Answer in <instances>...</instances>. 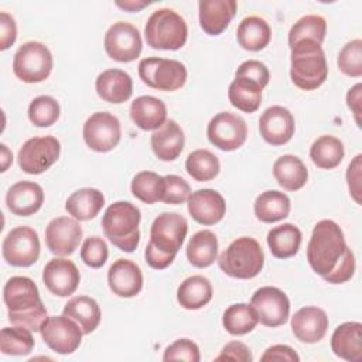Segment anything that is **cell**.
Returning a JSON list of instances; mask_svg holds the SVG:
<instances>
[{
    "mask_svg": "<svg viewBox=\"0 0 362 362\" xmlns=\"http://www.w3.org/2000/svg\"><path fill=\"white\" fill-rule=\"evenodd\" d=\"M310 267L331 284L348 281L355 272V257L339 225L331 219L315 223L307 245Z\"/></svg>",
    "mask_w": 362,
    "mask_h": 362,
    "instance_id": "1",
    "label": "cell"
},
{
    "mask_svg": "<svg viewBox=\"0 0 362 362\" xmlns=\"http://www.w3.org/2000/svg\"><path fill=\"white\" fill-rule=\"evenodd\" d=\"M3 300L11 325L40 332L48 315L38 287L30 277L14 276L8 279L3 288Z\"/></svg>",
    "mask_w": 362,
    "mask_h": 362,
    "instance_id": "2",
    "label": "cell"
},
{
    "mask_svg": "<svg viewBox=\"0 0 362 362\" xmlns=\"http://www.w3.org/2000/svg\"><path fill=\"white\" fill-rule=\"evenodd\" d=\"M188 232L187 219L177 212H163L150 228V240L144 250L146 262L156 270L168 267L181 249Z\"/></svg>",
    "mask_w": 362,
    "mask_h": 362,
    "instance_id": "3",
    "label": "cell"
},
{
    "mask_svg": "<svg viewBox=\"0 0 362 362\" xmlns=\"http://www.w3.org/2000/svg\"><path fill=\"white\" fill-rule=\"evenodd\" d=\"M291 49L290 78L293 83L303 90H314L320 88L328 76V65L324 49L311 40H303Z\"/></svg>",
    "mask_w": 362,
    "mask_h": 362,
    "instance_id": "4",
    "label": "cell"
},
{
    "mask_svg": "<svg viewBox=\"0 0 362 362\" xmlns=\"http://www.w3.org/2000/svg\"><path fill=\"white\" fill-rule=\"evenodd\" d=\"M140 209L129 201H117L109 205L102 216L105 236L122 252L132 253L140 242Z\"/></svg>",
    "mask_w": 362,
    "mask_h": 362,
    "instance_id": "5",
    "label": "cell"
},
{
    "mask_svg": "<svg viewBox=\"0 0 362 362\" xmlns=\"http://www.w3.org/2000/svg\"><path fill=\"white\" fill-rule=\"evenodd\" d=\"M219 269L233 279H253L264 264V253L260 243L249 236L235 239L219 256Z\"/></svg>",
    "mask_w": 362,
    "mask_h": 362,
    "instance_id": "6",
    "label": "cell"
},
{
    "mask_svg": "<svg viewBox=\"0 0 362 362\" xmlns=\"http://www.w3.org/2000/svg\"><path fill=\"white\" fill-rule=\"evenodd\" d=\"M147 45L154 49L175 51L185 45L188 27L185 20L171 8L156 10L144 27Z\"/></svg>",
    "mask_w": 362,
    "mask_h": 362,
    "instance_id": "7",
    "label": "cell"
},
{
    "mask_svg": "<svg viewBox=\"0 0 362 362\" xmlns=\"http://www.w3.org/2000/svg\"><path fill=\"white\" fill-rule=\"evenodd\" d=\"M52 54L47 45L38 41L24 42L13 58L14 75L25 83L45 81L52 71Z\"/></svg>",
    "mask_w": 362,
    "mask_h": 362,
    "instance_id": "8",
    "label": "cell"
},
{
    "mask_svg": "<svg viewBox=\"0 0 362 362\" xmlns=\"http://www.w3.org/2000/svg\"><path fill=\"white\" fill-rule=\"evenodd\" d=\"M139 76L153 89L173 92L187 82V68L177 59L148 57L139 62Z\"/></svg>",
    "mask_w": 362,
    "mask_h": 362,
    "instance_id": "9",
    "label": "cell"
},
{
    "mask_svg": "<svg viewBox=\"0 0 362 362\" xmlns=\"http://www.w3.org/2000/svg\"><path fill=\"white\" fill-rule=\"evenodd\" d=\"M61 154V143L54 136L31 137L23 143L17 154L18 167L27 174H41L47 171Z\"/></svg>",
    "mask_w": 362,
    "mask_h": 362,
    "instance_id": "10",
    "label": "cell"
},
{
    "mask_svg": "<svg viewBox=\"0 0 362 362\" xmlns=\"http://www.w3.org/2000/svg\"><path fill=\"white\" fill-rule=\"evenodd\" d=\"M40 238L30 226H17L11 229L1 245L3 259L16 267H28L40 257Z\"/></svg>",
    "mask_w": 362,
    "mask_h": 362,
    "instance_id": "11",
    "label": "cell"
},
{
    "mask_svg": "<svg viewBox=\"0 0 362 362\" xmlns=\"http://www.w3.org/2000/svg\"><path fill=\"white\" fill-rule=\"evenodd\" d=\"M86 146L98 153H107L113 150L122 137V127L119 119L109 112L92 113L82 129Z\"/></svg>",
    "mask_w": 362,
    "mask_h": 362,
    "instance_id": "12",
    "label": "cell"
},
{
    "mask_svg": "<svg viewBox=\"0 0 362 362\" xmlns=\"http://www.w3.org/2000/svg\"><path fill=\"white\" fill-rule=\"evenodd\" d=\"M206 136L219 150L233 151L246 141L247 126L240 116L230 112H219L209 120Z\"/></svg>",
    "mask_w": 362,
    "mask_h": 362,
    "instance_id": "13",
    "label": "cell"
},
{
    "mask_svg": "<svg viewBox=\"0 0 362 362\" xmlns=\"http://www.w3.org/2000/svg\"><path fill=\"white\" fill-rule=\"evenodd\" d=\"M40 334L44 342L57 354L68 355L75 352L82 342L81 327L66 315H52L45 320Z\"/></svg>",
    "mask_w": 362,
    "mask_h": 362,
    "instance_id": "14",
    "label": "cell"
},
{
    "mask_svg": "<svg viewBox=\"0 0 362 362\" xmlns=\"http://www.w3.org/2000/svg\"><path fill=\"white\" fill-rule=\"evenodd\" d=\"M105 51L117 62H132L139 58L143 47L140 31L130 23L116 21L105 34Z\"/></svg>",
    "mask_w": 362,
    "mask_h": 362,
    "instance_id": "15",
    "label": "cell"
},
{
    "mask_svg": "<svg viewBox=\"0 0 362 362\" xmlns=\"http://www.w3.org/2000/svg\"><path fill=\"white\" fill-rule=\"evenodd\" d=\"M250 304L257 313L259 322L266 327H280L287 322L290 300L287 294L273 286H264L255 291Z\"/></svg>",
    "mask_w": 362,
    "mask_h": 362,
    "instance_id": "16",
    "label": "cell"
},
{
    "mask_svg": "<svg viewBox=\"0 0 362 362\" xmlns=\"http://www.w3.org/2000/svg\"><path fill=\"white\" fill-rule=\"evenodd\" d=\"M82 228L75 218L58 216L49 221L45 228V243L55 256H69L79 246Z\"/></svg>",
    "mask_w": 362,
    "mask_h": 362,
    "instance_id": "17",
    "label": "cell"
},
{
    "mask_svg": "<svg viewBox=\"0 0 362 362\" xmlns=\"http://www.w3.org/2000/svg\"><path fill=\"white\" fill-rule=\"evenodd\" d=\"M42 281L54 296L68 297L76 291L81 274L72 260L54 257L42 270Z\"/></svg>",
    "mask_w": 362,
    "mask_h": 362,
    "instance_id": "18",
    "label": "cell"
},
{
    "mask_svg": "<svg viewBox=\"0 0 362 362\" xmlns=\"http://www.w3.org/2000/svg\"><path fill=\"white\" fill-rule=\"evenodd\" d=\"M294 117L288 109L283 106L267 107L259 119V132L263 140L272 146H283L288 143L294 134Z\"/></svg>",
    "mask_w": 362,
    "mask_h": 362,
    "instance_id": "19",
    "label": "cell"
},
{
    "mask_svg": "<svg viewBox=\"0 0 362 362\" xmlns=\"http://www.w3.org/2000/svg\"><path fill=\"white\" fill-rule=\"evenodd\" d=\"M329 321L325 311L320 307L308 305L294 313L291 317V331L300 342H320L328 329Z\"/></svg>",
    "mask_w": 362,
    "mask_h": 362,
    "instance_id": "20",
    "label": "cell"
},
{
    "mask_svg": "<svg viewBox=\"0 0 362 362\" xmlns=\"http://www.w3.org/2000/svg\"><path fill=\"white\" fill-rule=\"evenodd\" d=\"M187 205L192 219L206 226L218 223L226 212V204L223 197L218 191L211 188L191 192Z\"/></svg>",
    "mask_w": 362,
    "mask_h": 362,
    "instance_id": "21",
    "label": "cell"
},
{
    "mask_svg": "<svg viewBox=\"0 0 362 362\" xmlns=\"http://www.w3.org/2000/svg\"><path fill=\"white\" fill-rule=\"evenodd\" d=\"M107 283L113 294L119 297H134L143 287L140 267L129 259H117L107 272Z\"/></svg>",
    "mask_w": 362,
    "mask_h": 362,
    "instance_id": "22",
    "label": "cell"
},
{
    "mask_svg": "<svg viewBox=\"0 0 362 362\" xmlns=\"http://www.w3.org/2000/svg\"><path fill=\"white\" fill-rule=\"evenodd\" d=\"M235 0H201L198 3L199 25L208 35L222 34L236 14Z\"/></svg>",
    "mask_w": 362,
    "mask_h": 362,
    "instance_id": "23",
    "label": "cell"
},
{
    "mask_svg": "<svg viewBox=\"0 0 362 362\" xmlns=\"http://www.w3.org/2000/svg\"><path fill=\"white\" fill-rule=\"evenodd\" d=\"M6 204L11 214L17 216H30L42 206L44 191L37 182L18 181L8 188Z\"/></svg>",
    "mask_w": 362,
    "mask_h": 362,
    "instance_id": "24",
    "label": "cell"
},
{
    "mask_svg": "<svg viewBox=\"0 0 362 362\" xmlns=\"http://www.w3.org/2000/svg\"><path fill=\"white\" fill-rule=\"evenodd\" d=\"M98 96L109 103H123L133 93L132 76L117 68H110L100 72L95 82Z\"/></svg>",
    "mask_w": 362,
    "mask_h": 362,
    "instance_id": "25",
    "label": "cell"
},
{
    "mask_svg": "<svg viewBox=\"0 0 362 362\" xmlns=\"http://www.w3.org/2000/svg\"><path fill=\"white\" fill-rule=\"evenodd\" d=\"M185 136L175 120H165V123L154 130L150 137L151 150L161 161H174L182 153Z\"/></svg>",
    "mask_w": 362,
    "mask_h": 362,
    "instance_id": "26",
    "label": "cell"
},
{
    "mask_svg": "<svg viewBox=\"0 0 362 362\" xmlns=\"http://www.w3.org/2000/svg\"><path fill=\"white\" fill-rule=\"evenodd\" d=\"M130 117L141 130H157L167 120V107L161 99L143 95L132 102Z\"/></svg>",
    "mask_w": 362,
    "mask_h": 362,
    "instance_id": "27",
    "label": "cell"
},
{
    "mask_svg": "<svg viewBox=\"0 0 362 362\" xmlns=\"http://www.w3.org/2000/svg\"><path fill=\"white\" fill-rule=\"evenodd\" d=\"M332 352L345 361H359L362 358V324L348 321L335 328L331 337Z\"/></svg>",
    "mask_w": 362,
    "mask_h": 362,
    "instance_id": "28",
    "label": "cell"
},
{
    "mask_svg": "<svg viewBox=\"0 0 362 362\" xmlns=\"http://www.w3.org/2000/svg\"><path fill=\"white\" fill-rule=\"evenodd\" d=\"M273 175L277 184L286 191H298L308 180L305 164L301 161V158L293 154L280 156L274 161Z\"/></svg>",
    "mask_w": 362,
    "mask_h": 362,
    "instance_id": "29",
    "label": "cell"
},
{
    "mask_svg": "<svg viewBox=\"0 0 362 362\" xmlns=\"http://www.w3.org/2000/svg\"><path fill=\"white\" fill-rule=\"evenodd\" d=\"M62 314L72 318L82 329L85 335L93 332L102 318L99 304L95 298L88 296H76L68 300Z\"/></svg>",
    "mask_w": 362,
    "mask_h": 362,
    "instance_id": "30",
    "label": "cell"
},
{
    "mask_svg": "<svg viewBox=\"0 0 362 362\" xmlns=\"http://www.w3.org/2000/svg\"><path fill=\"white\" fill-rule=\"evenodd\" d=\"M105 205L103 194L96 188H81L72 192L66 202V212L76 221L93 219Z\"/></svg>",
    "mask_w": 362,
    "mask_h": 362,
    "instance_id": "31",
    "label": "cell"
},
{
    "mask_svg": "<svg viewBox=\"0 0 362 362\" xmlns=\"http://www.w3.org/2000/svg\"><path fill=\"white\" fill-rule=\"evenodd\" d=\"M239 45L247 51H260L266 48L272 38V30L267 21L257 16L245 17L236 30Z\"/></svg>",
    "mask_w": 362,
    "mask_h": 362,
    "instance_id": "32",
    "label": "cell"
},
{
    "mask_svg": "<svg viewBox=\"0 0 362 362\" xmlns=\"http://www.w3.org/2000/svg\"><path fill=\"white\" fill-rule=\"evenodd\" d=\"M188 262L198 269L211 266L218 257V238L212 230L202 229L192 235L187 249Z\"/></svg>",
    "mask_w": 362,
    "mask_h": 362,
    "instance_id": "33",
    "label": "cell"
},
{
    "mask_svg": "<svg viewBox=\"0 0 362 362\" xmlns=\"http://www.w3.org/2000/svg\"><path fill=\"white\" fill-rule=\"evenodd\" d=\"M177 300L185 310H199L212 300L211 281L201 276L187 277L177 290Z\"/></svg>",
    "mask_w": 362,
    "mask_h": 362,
    "instance_id": "34",
    "label": "cell"
},
{
    "mask_svg": "<svg viewBox=\"0 0 362 362\" xmlns=\"http://www.w3.org/2000/svg\"><path fill=\"white\" fill-rule=\"evenodd\" d=\"M263 88L247 78L235 76L228 89V98L233 107L245 113H253L260 107Z\"/></svg>",
    "mask_w": 362,
    "mask_h": 362,
    "instance_id": "35",
    "label": "cell"
},
{
    "mask_svg": "<svg viewBox=\"0 0 362 362\" xmlns=\"http://www.w3.org/2000/svg\"><path fill=\"white\" fill-rule=\"evenodd\" d=\"M290 206V198L284 192L276 189L262 192L253 204L256 218L264 223H273L287 218Z\"/></svg>",
    "mask_w": 362,
    "mask_h": 362,
    "instance_id": "36",
    "label": "cell"
},
{
    "mask_svg": "<svg viewBox=\"0 0 362 362\" xmlns=\"http://www.w3.org/2000/svg\"><path fill=\"white\" fill-rule=\"evenodd\" d=\"M301 238V230L294 223H283L269 230L267 245L274 257L288 259L297 255Z\"/></svg>",
    "mask_w": 362,
    "mask_h": 362,
    "instance_id": "37",
    "label": "cell"
},
{
    "mask_svg": "<svg viewBox=\"0 0 362 362\" xmlns=\"http://www.w3.org/2000/svg\"><path fill=\"white\" fill-rule=\"evenodd\" d=\"M345 156L342 141L331 134L320 136L310 147V157L313 163L322 170H332L338 167Z\"/></svg>",
    "mask_w": 362,
    "mask_h": 362,
    "instance_id": "38",
    "label": "cell"
},
{
    "mask_svg": "<svg viewBox=\"0 0 362 362\" xmlns=\"http://www.w3.org/2000/svg\"><path fill=\"white\" fill-rule=\"evenodd\" d=\"M222 324L230 335H245L256 328L259 317L252 304L238 303L223 311Z\"/></svg>",
    "mask_w": 362,
    "mask_h": 362,
    "instance_id": "39",
    "label": "cell"
},
{
    "mask_svg": "<svg viewBox=\"0 0 362 362\" xmlns=\"http://www.w3.org/2000/svg\"><path fill=\"white\" fill-rule=\"evenodd\" d=\"M185 170L195 181L205 182L214 180L219 174L221 164L212 151L198 148L188 154L185 160Z\"/></svg>",
    "mask_w": 362,
    "mask_h": 362,
    "instance_id": "40",
    "label": "cell"
},
{
    "mask_svg": "<svg viewBox=\"0 0 362 362\" xmlns=\"http://www.w3.org/2000/svg\"><path fill=\"white\" fill-rule=\"evenodd\" d=\"M327 33V21L318 14H307L298 18L288 31V47L303 41L311 40L317 44H322Z\"/></svg>",
    "mask_w": 362,
    "mask_h": 362,
    "instance_id": "41",
    "label": "cell"
},
{
    "mask_svg": "<svg viewBox=\"0 0 362 362\" xmlns=\"http://www.w3.org/2000/svg\"><path fill=\"white\" fill-rule=\"evenodd\" d=\"M132 194L144 204H154L163 199L164 177L153 171L137 173L130 184Z\"/></svg>",
    "mask_w": 362,
    "mask_h": 362,
    "instance_id": "42",
    "label": "cell"
},
{
    "mask_svg": "<svg viewBox=\"0 0 362 362\" xmlns=\"http://www.w3.org/2000/svg\"><path fill=\"white\" fill-rule=\"evenodd\" d=\"M34 348L33 332L27 328L13 325L0 331V351L4 355L23 356L28 355Z\"/></svg>",
    "mask_w": 362,
    "mask_h": 362,
    "instance_id": "43",
    "label": "cell"
},
{
    "mask_svg": "<svg viewBox=\"0 0 362 362\" xmlns=\"http://www.w3.org/2000/svg\"><path fill=\"white\" fill-rule=\"evenodd\" d=\"M59 103L48 95L34 98L28 106V119L37 127L52 126L59 119Z\"/></svg>",
    "mask_w": 362,
    "mask_h": 362,
    "instance_id": "44",
    "label": "cell"
},
{
    "mask_svg": "<svg viewBox=\"0 0 362 362\" xmlns=\"http://www.w3.org/2000/svg\"><path fill=\"white\" fill-rule=\"evenodd\" d=\"M337 62L339 71L346 76H362V40L356 38L346 42L339 51Z\"/></svg>",
    "mask_w": 362,
    "mask_h": 362,
    "instance_id": "45",
    "label": "cell"
},
{
    "mask_svg": "<svg viewBox=\"0 0 362 362\" xmlns=\"http://www.w3.org/2000/svg\"><path fill=\"white\" fill-rule=\"evenodd\" d=\"M107 256V245L100 236H89L83 240L81 246V259L86 266L99 269L106 263Z\"/></svg>",
    "mask_w": 362,
    "mask_h": 362,
    "instance_id": "46",
    "label": "cell"
},
{
    "mask_svg": "<svg viewBox=\"0 0 362 362\" xmlns=\"http://www.w3.org/2000/svg\"><path fill=\"white\" fill-rule=\"evenodd\" d=\"M191 195L189 184L180 175L168 174L164 175V192H163V202L178 205L188 201Z\"/></svg>",
    "mask_w": 362,
    "mask_h": 362,
    "instance_id": "47",
    "label": "cell"
},
{
    "mask_svg": "<svg viewBox=\"0 0 362 362\" xmlns=\"http://www.w3.org/2000/svg\"><path fill=\"white\" fill-rule=\"evenodd\" d=\"M201 354L195 342L188 338H180L164 351L163 361H187V362H199Z\"/></svg>",
    "mask_w": 362,
    "mask_h": 362,
    "instance_id": "48",
    "label": "cell"
},
{
    "mask_svg": "<svg viewBox=\"0 0 362 362\" xmlns=\"http://www.w3.org/2000/svg\"><path fill=\"white\" fill-rule=\"evenodd\" d=\"M235 76H243V78H247V79H252L255 82H257L262 88H264L267 83H269V79H270V74H269V69L267 66L257 61V59H247L245 62H242L236 72H235Z\"/></svg>",
    "mask_w": 362,
    "mask_h": 362,
    "instance_id": "49",
    "label": "cell"
},
{
    "mask_svg": "<svg viewBox=\"0 0 362 362\" xmlns=\"http://www.w3.org/2000/svg\"><path fill=\"white\" fill-rule=\"evenodd\" d=\"M215 361H236V362H252L253 356L247 345L240 341L228 342Z\"/></svg>",
    "mask_w": 362,
    "mask_h": 362,
    "instance_id": "50",
    "label": "cell"
},
{
    "mask_svg": "<svg viewBox=\"0 0 362 362\" xmlns=\"http://www.w3.org/2000/svg\"><path fill=\"white\" fill-rule=\"evenodd\" d=\"M362 154L355 156V158L351 161L346 170V182H348V189L351 197L356 204L361 205V164Z\"/></svg>",
    "mask_w": 362,
    "mask_h": 362,
    "instance_id": "51",
    "label": "cell"
},
{
    "mask_svg": "<svg viewBox=\"0 0 362 362\" xmlns=\"http://www.w3.org/2000/svg\"><path fill=\"white\" fill-rule=\"evenodd\" d=\"M17 38V25L14 18L6 13H0V49L6 51L10 48Z\"/></svg>",
    "mask_w": 362,
    "mask_h": 362,
    "instance_id": "52",
    "label": "cell"
},
{
    "mask_svg": "<svg viewBox=\"0 0 362 362\" xmlns=\"http://www.w3.org/2000/svg\"><path fill=\"white\" fill-rule=\"evenodd\" d=\"M260 361L267 362V361H287V362H298L300 356L297 352L288 346V345H272L269 346L264 354L262 355Z\"/></svg>",
    "mask_w": 362,
    "mask_h": 362,
    "instance_id": "53",
    "label": "cell"
},
{
    "mask_svg": "<svg viewBox=\"0 0 362 362\" xmlns=\"http://www.w3.org/2000/svg\"><path fill=\"white\" fill-rule=\"evenodd\" d=\"M362 85H354L346 93V105L354 113L356 124L361 127V113H362Z\"/></svg>",
    "mask_w": 362,
    "mask_h": 362,
    "instance_id": "54",
    "label": "cell"
},
{
    "mask_svg": "<svg viewBox=\"0 0 362 362\" xmlns=\"http://www.w3.org/2000/svg\"><path fill=\"white\" fill-rule=\"evenodd\" d=\"M116 6L126 10V11H140L143 10L144 7L148 6V1H134V0H127V1H116Z\"/></svg>",
    "mask_w": 362,
    "mask_h": 362,
    "instance_id": "55",
    "label": "cell"
},
{
    "mask_svg": "<svg viewBox=\"0 0 362 362\" xmlns=\"http://www.w3.org/2000/svg\"><path fill=\"white\" fill-rule=\"evenodd\" d=\"M0 147H1V171L4 173L8 168V165L13 163V153L8 150V147L4 143H1Z\"/></svg>",
    "mask_w": 362,
    "mask_h": 362,
    "instance_id": "56",
    "label": "cell"
}]
</instances>
